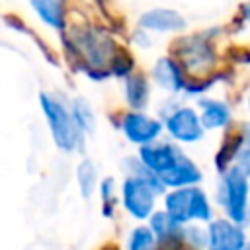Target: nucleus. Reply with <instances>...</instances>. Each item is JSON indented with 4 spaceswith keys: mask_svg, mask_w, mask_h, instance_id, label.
I'll return each instance as SVG.
<instances>
[{
    "mask_svg": "<svg viewBox=\"0 0 250 250\" xmlns=\"http://www.w3.org/2000/svg\"><path fill=\"white\" fill-rule=\"evenodd\" d=\"M39 107L45 117L53 145L61 152H80L86 137L74 125L68 102L53 92H39Z\"/></svg>",
    "mask_w": 250,
    "mask_h": 250,
    "instance_id": "obj_1",
    "label": "nucleus"
},
{
    "mask_svg": "<svg viewBox=\"0 0 250 250\" xmlns=\"http://www.w3.org/2000/svg\"><path fill=\"white\" fill-rule=\"evenodd\" d=\"M213 199L201 186H186L166 189L162 195V209L182 227L191 223L207 225L215 219Z\"/></svg>",
    "mask_w": 250,
    "mask_h": 250,
    "instance_id": "obj_2",
    "label": "nucleus"
},
{
    "mask_svg": "<svg viewBox=\"0 0 250 250\" xmlns=\"http://www.w3.org/2000/svg\"><path fill=\"white\" fill-rule=\"evenodd\" d=\"M213 203L223 211V217L246 227L250 211V178L236 166H230L227 172L219 174Z\"/></svg>",
    "mask_w": 250,
    "mask_h": 250,
    "instance_id": "obj_3",
    "label": "nucleus"
},
{
    "mask_svg": "<svg viewBox=\"0 0 250 250\" xmlns=\"http://www.w3.org/2000/svg\"><path fill=\"white\" fill-rule=\"evenodd\" d=\"M158 197L160 195L152 189V186L137 176L125 174L119 184V205L137 223L148 221V217L156 211Z\"/></svg>",
    "mask_w": 250,
    "mask_h": 250,
    "instance_id": "obj_4",
    "label": "nucleus"
},
{
    "mask_svg": "<svg viewBox=\"0 0 250 250\" xmlns=\"http://www.w3.org/2000/svg\"><path fill=\"white\" fill-rule=\"evenodd\" d=\"M125 141L137 148L146 146L150 143H156L158 139L164 137V125L160 117H154L146 111H135V109H125L119 113V119L115 125Z\"/></svg>",
    "mask_w": 250,
    "mask_h": 250,
    "instance_id": "obj_5",
    "label": "nucleus"
},
{
    "mask_svg": "<svg viewBox=\"0 0 250 250\" xmlns=\"http://www.w3.org/2000/svg\"><path fill=\"white\" fill-rule=\"evenodd\" d=\"M162 125H164V135L180 146L197 145L207 135L195 105L189 104H180L172 113H168L162 119Z\"/></svg>",
    "mask_w": 250,
    "mask_h": 250,
    "instance_id": "obj_6",
    "label": "nucleus"
},
{
    "mask_svg": "<svg viewBox=\"0 0 250 250\" xmlns=\"http://www.w3.org/2000/svg\"><path fill=\"white\" fill-rule=\"evenodd\" d=\"M180 64L193 76H203L215 64V51L207 37H182L176 49Z\"/></svg>",
    "mask_w": 250,
    "mask_h": 250,
    "instance_id": "obj_7",
    "label": "nucleus"
},
{
    "mask_svg": "<svg viewBox=\"0 0 250 250\" xmlns=\"http://www.w3.org/2000/svg\"><path fill=\"white\" fill-rule=\"evenodd\" d=\"M205 229H207L205 250H244L250 240L244 230V225H238L227 217H215L205 225Z\"/></svg>",
    "mask_w": 250,
    "mask_h": 250,
    "instance_id": "obj_8",
    "label": "nucleus"
},
{
    "mask_svg": "<svg viewBox=\"0 0 250 250\" xmlns=\"http://www.w3.org/2000/svg\"><path fill=\"white\" fill-rule=\"evenodd\" d=\"M184 148L180 145H176L170 139H158L156 143H150L146 146L137 148V158L150 170L154 172L158 178L162 174H166L182 156H184Z\"/></svg>",
    "mask_w": 250,
    "mask_h": 250,
    "instance_id": "obj_9",
    "label": "nucleus"
},
{
    "mask_svg": "<svg viewBox=\"0 0 250 250\" xmlns=\"http://www.w3.org/2000/svg\"><path fill=\"white\" fill-rule=\"evenodd\" d=\"M150 80L162 92L172 94V96L182 94L184 92V86L188 82L184 66L172 55H162V57H158L154 61V64L150 66Z\"/></svg>",
    "mask_w": 250,
    "mask_h": 250,
    "instance_id": "obj_10",
    "label": "nucleus"
},
{
    "mask_svg": "<svg viewBox=\"0 0 250 250\" xmlns=\"http://www.w3.org/2000/svg\"><path fill=\"white\" fill-rule=\"evenodd\" d=\"M195 109L199 113L205 131H229L232 125V107L213 96H203L195 100Z\"/></svg>",
    "mask_w": 250,
    "mask_h": 250,
    "instance_id": "obj_11",
    "label": "nucleus"
},
{
    "mask_svg": "<svg viewBox=\"0 0 250 250\" xmlns=\"http://www.w3.org/2000/svg\"><path fill=\"white\" fill-rule=\"evenodd\" d=\"M186 25V18L172 8H150L139 18V27L148 33H178Z\"/></svg>",
    "mask_w": 250,
    "mask_h": 250,
    "instance_id": "obj_12",
    "label": "nucleus"
},
{
    "mask_svg": "<svg viewBox=\"0 0 250 250\" xmlns=\"http://www.w3.org/2000/svg\"><path fill=\"white\" fill-rule=\"evenodd\" d=\"M146 225L158 240V250H172V248L184 244V240H182L184 227L178 225L164 209H156L148 217Z\"/></svg>",
    "mask_w": 250,
    "mask_h": 250,
    "instance_id": "obj_13",
    "label": "nucleus"
},
{
    "mask_svg": "<svg viewBox=\"0 0 250 250\" xmlns=\"http://www.w3.org/2000/svg\"><path fill=\"white\" fill-rule=\"evenodd\" d=\"M160 182L164 184L166 189L186 188V186H199L203 182V170L199 168V164L189 154H184L166 174L160 176Z\"/></svg>",
    "mask_w": 250,
    "mask_h": 250,
    "instance_id": "obj_14",
    "label": "nucleus"
},
{
    "mask_svg": "<svg viewBox=\"0 0 250 250\" xmlns=\"http://www.w3.org/2000/svg\"><path fill=\"white\" fill-rule=\"evenodd\" d=\"M123 102L129 109L135 111H146L150 104V82L143 72H131L127 78H123Z\"/></svg>",
    "mask_w": 250,
    "mask_h": 250,
    "instance_id": "obj_15",
    "label": "nucleus"
},
{
    "mask_svg": "<svg viewBox=\"0 0 250 250\" xmlns=\"http://www.w3.org/2000/svg\"><path fill=\"white\" fill-rule=\"evenodd\" d=\"M244 139H246V129L236 131V133H230V137H225V141H223L221 146L217 148L215 160H213L217 174H223V172H227L230 166H234V158H236L238 150L242 148Z\"/></svg>",
    "mask_w": 250,
    "mask_h": 250,
    "instance_id": "obj_16",
    "label": "nucleus"
},
{
    "mask_svg": "<svg viewBox=\"0 0 250 250\" xmlns=\"http://www.w3.org/2000/svg\"><path fill=\"white\" fill-rule=\"evenodd\" d=\"M74 178H76V186L78 191L84 199H92L94 193H98V186H100V174H98V166L92 158H82L76 168H74Z\"/></svg>",
    "mask_w": 250,
    "mask_h": 250,
    "instance_id": "obj_17",
    "label": "nucleus"
},
{
    "mask_svg": "<svg viewBox=\"0 0 250 250\" xmlns=\"http://www.w3.org/2000/svg\"><path fill=\"white\" fill-rule=\"evenodd\" d=\"M68 107H70V115L74 119V125L78 127V131L84 137L92 135L96 131V123H98L92 104L82 96H74L72 100H68Z\"/></svg>",
    "mask_w": 250,
    "mask_h": 250,
    "instance_id": "obj_18",
    "label": "nucleus"
},
{
    "mask_svg": "<svg viewBox=\"0 0 250 250\" xmlns=\"http://www.w3.org/2000/svg\"><path fill=\"white\" fill-rule=\"evenodd\" d=\"M29 4L45 25H49L53 29H62L64 27L62 0H29Z\"/></svg>",
    "mask_w": 250,
    "mask_h": 250,
    "instance_id": "obj_19",
    "label": "nucleus"
},
{
    "mask_svg": "<svg viewBox=\"0 0 250 250\" xmlns=\"http://www.w3.org/2000/svg\"><path fill=\"white\" fill-rule=\"evenodd\" d=\"M98 195H100V211L105 219H113L117 203H119V186L113 176H104L98 186Z\"/></svg>",
    "mask_w": 250,
    "mask_h": 250,
    "instance_id": "obj_20",
    "label": "nucleus"
},
{
    "mask_svg": "<svg viewBox=\"0 0 250 250\" xmlns=\"http://www.w3.org/2000/svg\"><path fill=\"white\" fill-rule=\"evenodd\" d=\"M123 250H158V240L148 225L139 223L127 232Z\"/></svg>",
    "mask_w": 250,
    "mask_h": 250,
    "instance_id": "obj_21",
    "label": "nucleus"
},
{
    "mask_svg": "<svg viewBox=\"0 0 250 250\" xmlns=\"http://www.w3.org/2000/svg\"><path fill=\"white\" fill-rule=\"evenodd\" d=\"M182 240L191 250H205L207 248V229L201 223H191L184 227Z\"/></svg>",
    "mask_w": 250,
    "mask_h": 250,
    "instance_id": "obj_22",
    "label": "nucleus"
},
{
    "mask_svg": "<svg viewBox=\"0 0 250 250\" xmlns=\"http://www.w3.org/2000/svg\"><path fill=\"white\" fill-rule=\"evenodd\" d=\"M133 72V59L129 53H123V51H117L111 64H109V74L115 76V78H127L129 74Z\"/></svg>",
    "mask_w": 250,
    "mask_h": 250,
    "instance_id": "obj_23",
    "label": "nucleus"
},
{
    "mask_svg": "<svg viewBox=\"0 0 250 250\" xmlns=\"http://www.w3.org/2000/svg\"><path fill=\"white\" fill-rule=\"evenodd\" d=\"M234 166L242 172V174H246L248 178H250V146L244 143L242 145V148L238 150V154H236V158H234Z\"/></svg>",
    "mask_w": 250,
    "mask_h": 250,
    "instance_id": "obj_24",
    "label": "nucleus"
},
{
    "mask_svg": "<svg viewBox=\"0 0 250 250\" xmlns=\"http://www.w3.org/2000/svg\"><path fill=\"white\" fill-rule=\"evenodd\" d=\"M133 43L139 47V49H150V45H152V39L148 37V31H145V29H137L135 33H133Z\"/></svg>",
    "mask_w": 250,
    "mask_h": 250,
    "instance_id": "obj_25",
    "label": "nucleus"
},
{
    "mask_svg": "<svg viewBox=\"0 0 250 250\" xmlns=\"http://www.w3.org/2000/svg\"><path fill=\"white\" fill-rule=\"evenodd\" d=\"M242 18H244L246 21H250V0L242 6Z\"/></svg>",
    "mask_w": 250,
    "mask_h": 250,
    "instance_id": "obj_26",
    "label": "nucleus"
},
{
    "mask_svg": "<svg viewBox=\"0 0 250 250\" xmlns=\"http://www.w3.org/2000/svg\"><path fill=\"white\" fill-rule=\"evenodd\" d=\"M246 111H248V115H250V92L246 94Z\"/></svg>",
    "mask_w": 250,
    "mask_h": 250,
    "instance_id": "obj_27",
    "label": "nucleus"
},
{
    "mask_svg": "<svg viewBox=\"0 0 250 250\" xmlns=\"http://www.w3.org/2000/svg\"><path fill=\"white\" fill-rule=\"evenodd\" d=\"M244 250H250V240H248V244H246V248Z\"/></svg>",
    "mask_w": 250,
    "mask_h": 250,
    "instance_id": "obj_28",
    "label": "nucleus"
},
{
    "mask_svg": "<svg viewBox=\"0 0 250 250\" xmlns=\"http://www.w3.org/2000/svg\"><path fill=\"white\" fill-rule=\"evenodd\" d=\"M102 250H115V248H111V246H109V248H102Z\"/></svg>",
    "mask_w": 250,
    "mask_h": 250,
    "instance_id": "obj_29",
    "label": "nucleus"
},
{
    "mask_svg": "<svg viewBox=\"0 0 250 250\" xmlns=\"http://www.w3.org/2000/svg\"><path fill=\"white\" fill-rule=\"evenodd\" d=\"M248 223H250V211H248Z\"/></svg>",
    "mask_w": 250,
    "mask_h": 250,
    "instance_id": "obj_30",
    "label": "nucleus"
}]
</instances>
